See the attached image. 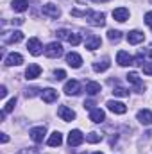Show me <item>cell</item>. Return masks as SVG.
<instances>
[{
    "label": "cell",
    "instance_id": "4dcf8cb0",
    "mask_svg": "<svg viewBox=\"0 0 152 154\" xmlns=\"http://www.w3.org/2000/svg\"><path fill=\"white\" fill-rule=\"evenodd\" d=\"M70 31H66V29H61V31H57V38H61V39H68L70 38Z\"/></svg>",
    "mask_w": 152,
    "mask_h": 154
},
{
    "label": "cell",
    "instance_id": "7402d4cb",
    "mask_svg": "<svg viewBox=\"0 0 152 154\" xmlns=\"http://www.w3.org/2000/svg\"><path fill=\"white\" fill-rule=\"evenodd\" d=\"M109 65H111V63H109V59H108V57H104L102 61L93 63V70H95V72H106V70L109 68Z\"/></svg>",
    "mask_w": 152,
    "mask_h": 154
},
{
    "label": "cell",
    "instance_id": "277c9868",
    "mask_svg": "<svg viewBox=\"0 0 152 154\" xmlns=\"http://www.w3.org/2000/svg\"><path fill=\"white\" fill-rule=\"evenodd\" d=\"M27 48L32 56H41L43 54V47H41V41L38 38H31L27 41Z\"/></svg>",
    "mask_w": 152,
    "mask_h": 154
},
{
    "label": "cell",
    "instance_id": "836d02e7",
    "mask_svg": "<svg viewBox=\"0 0 152 154\" xmlns=\"http://www.w3.org/2000/svg\"><path fill=\"white\" fill-rule=\"evenodd\" d=\"M145 23H147V25L152 29V11H149V13L145 14Z\"/></svg>",
    "mask_w": 152,
    "mask_h": 154
},
{
    "label": "cell",
    "instance_id": "6da1fadb",
    "mask_svg": "<svg viewBox=\"0 0 152 154\" xmlns=\"http://www.w3.org/2000/svg\"><path fill=\"white\" fill-rule=\"evenodd\" d=\"M86 16H88V23H91V25H95V27H102V25H106V16H104V13L90 11Z\"/></svg>",
    "mask_w": 152,
    "mask_h": 154
},
{
    "label": "cell",
    "instance_id": "e575fe53",
    "mask_svg": "<svg viewBox=\"0 0 152 154\" xmlns=\"http://www.w3.org/2000/svg\"><path fill=\"white\" fill-rule=\"evenodd\" d=\"M18 154H36V151L34 149H22Z\"/></svg>",
    "mask_w": 152,
    "mask_h": 154
},
{
    "label": "cell",
    "instance_id": "9c48e42d",
    "mask_svg": "<svg viewBox=\"0 0 152 154\" xmlns=\"http://www.w3.org/2000/svg\"><path fill=\"white\" fill-rule=\"evenodd\" d=\"M108 108H109V111H113L116 115H123L127 111V106L123 102H116V100H109L108 102Z\"/></svg>",
    "mask_w": 152,
    "mask_h": 154
},
{
    "label": "cell",
    "instance_id": "3957f363",
    "mask_svg": "<svg viewBox=\"0 0 152 154\" xmlns=\"http://www.w3.org/2000/svg\"><path fill=\"white\" fill-rule=\"evenodd\" d=\"M23 39V32L22 31H9L2 34V41L4 43H20Z\"/></svg>",
    "mask_w": 152,
    "mask_h": 154
},
{
    "label": "cell",
    "instance_id": "d4e9b609",
    "mask_svg": "<svg viewBox=\"0 0 152 154\" xmlns=\"http://www.w3.org/2000/svg\"><path fill=\"white\" fill-rule=\"evenodd\" d=\"M125 77H127V81H129V82L136 84V86H138V88L141 90V86H143V84H141V81H140V75H138L136 72H131V74H127Z\"/></svg>",
    "mask_w": 152,
    "mask_h": 154
},
{
    "label": "cell",
    "instance_id": "7c38bea8",
    "mask_svg": "<svg viewBox=\"0 0 152 154\" xmlns=\"http://www.w3.org/2000/svg\"><path fill=\"white\" fill-rule=\"evenodd\" d=\"M23 63V57L20 56V54H16V52H11L7 57H5V65L7 66H20Z\"/></svg>",
    "mask_w": 152,
    "mask_h": 154
},
{
    "label": "cell",
    "instance_id": "8d00e7d4",
    "mask_svg": "<svg viewBox=\"0 0 152 154\" xmlns=\"http://www.w3.org/2000/svg\"><path fill=\"white\" fill-rule=\"evenodd\" d=\"M0 140H2V143H7V142H9V136H7L5 133H2V136H0Z\"/></svg>",
    "mask_w": 152,
    "mask_h": 154
},
{
    "label": "cell",
    "instance_id": "cb8c5ba5",
    "mask_svg": "<svg viewBox=\"0 0 152 154\" xmlns=\"http://www.w3.org/2000/svg\"><path fill=\"white\" fill-rule=\"evenodd\" d=\"M100 91V84L99 82H88L86 84V93L88 95H97Z\"/></svg>",
    "mask_w": 152,
    "mask_h": 154
},
{
    "label": "cell",
    "instance_id": "ba28073f",
    "mask_svg": "<svg viewBox=\"0 0 152 154\" xmlns=\"http://www.w3.org/2000/svg\"><path fill=\"white\" fill-rule=\"evenodd\" d=\"M132 57L129 56V52H125V50H120L118 54H116V63L120 65V66H127V65H132Z\"/></svg>",
    "mask_w": 152,
    "mask_h": 154
},
{
    "label": "cell",
    "instance_id": "ffe728a7",
    "mask_svg": "<svg viewBox=\"0 0 152 154\" xmlns=\"http://www.w3.org/2000/svg\"><path fill=\"white\" fill-rule=\"evenodd\" d=\"M47 143H48L50 147H59V145L63 143V136H61V133H59V131H54V133L50 134V138L47 140Z\"/></svg>",
    "mask_w": 152,
    "mask_h": 154
},
{
    "label": "cell",
    "instance_id": "e0dca14e",
    "mask_svg": "<svg viewBox=\"0 0 152 154\" xmlns=\"http://www.w3.org/2000/svg\"><path fill=\"white\" fill-rule=\"evenodd\" d=\"M39 74H41V66H39V65H29L27 70H25V77H27L29 81L39 77Z\"/></svg>",
    "mask_w": 152,
    "mask_h": 154
},
{
    "label": "cell",
    "instance_id": "7a4b0ae2",
    "mask_svg": "<svg viewBox=\"0 0 152 154\" xmlns=\"http://www.w3.org/2000/svg\"><path fill=\"white\" fill-rule=\"evenodd\" d=\"M45 56L50 57V59H56V57L63 56V47H61V43L54 41V43L47 45V48H45Z\"/></svg>",
    "mask_w": 152,
    "mask_h": 154
},
{
    "label": "cell",
    "instance_id": "603a6c76",
    "mask_svg": "<svg viewBox=\"0 0 152 154\" xmlns=\"http://www.w3.org/2000/svg\"><path fill=\"white\" fill-rule=\"evenodd\" d=\"M27 7H29V2H27V0H13V9H14V11L23 13Z\"/></svg>",
    "mask_w": 152,
    "mask_h": 154
},
{
    "label": "cell",
    "instance_id": "1f68e13d",
    "mask_svg": "<svg viewBox=\"0 0 152 154\" xmlns=\"http://www.w3.org/2000/svg\"><path fill=\"white\" fill-rule=\"evenodd\" d=\"M65 77H66V72H65V70H56V72H54V79H56V81H63Z\"/></svg>",
    "mask_w": 152,
    "mask_h": 154
},
{
    "label": "cell",
    "instance_id": "d6986e66",
    "mask_svg": "<svg viewBox=\"0 0 152 154\" xmlns=\"http://www.w3.org/2000/svg\"><path fill=\"white\" fill-rule=\"evenodd\" d=\"M138 120H140V124H143V125H150L152 124V111H149V109L138 111Z\"/></svg>",
    "mask_w": 152,
    "mask_h": 154
},
{
    "label": "cell",
    "instance_id": "f1b7e54d",
    "mask_svg": "<svg viewBox=\"0 0 152 154\" xmlns=\"http://www.w3.org/2000/svg\"><path fill=\"white\" fill-rule=\"evenodd\" d=\"M120 34H122L120 31H114V29H111V31L108 32V38L111 39V41H120V38H122Z\"/></svg>",
    "mask_w": 152,
    "mask_h": 154
},
{
    "label": "cell",
    "instance_id": "d6a6232c",
    "mask_svg": "<svg viewBox=\"0 0 152 154\" xmlns=\"http://www.w3.org/2000/svg\"><path fill=\"white\" fill-rule=\"evenodd\" d=\"M143 74H145V75H152V61L143 63Z\"/></svg>",
    "mask_w": 152,
    "mask_h": 154
},
{
    "label": "cell",
    "instance_id": "83f0119b",
    "mask_svg": "<svg viewBox=\"0 0 152 154\" xmlns=\"http://www.w3.org/2000/svg\"><path fill=\"white\" fill-rule=\"evenodd\" d=\"M14 104H16V97H13V99H11V100H9L7 104H5V108H4V111H2V113H4V115L11 113V111L14 109Z\"/></svg>",
    "mask_w": 152,
    "mask_h": 154
},
{
    "label": "cell",
    "instance_id": "5bb4252c",
    "mask_svg": "<svg viewBox=\"0 0 152 154\" xmlns=\"http://www.w3.org/2000/svg\"><path fill=\"white\" fill-rule=\"evenodd\" d=\"M79 91H81L79 81H68V82L65 84V93H66V95H79Z\"/></svg>",
    "mask_w": 152,
    "mask_h": 154
},
{
    "label": "cell",
    "instance_id": "4316f807",
    "mask_svg": "<svg viewBox=\"0 0 152 154\" xmlns=\"http://www.w3.org/2000/svg\"><path fill=\"white\" fill-rule=\"evenodd\" d=\"M100 134L99 133H90V134H86V142H90V143H99L100 142Z\"/></svg>",
    "mask_w": 152,
    "mask_h": 154
},
{
    "label": "cell",
    "instance_id": "8992f818",
    "mask_svg": "<svg viewBox=\"0 0 152 154\" xmlns=\"http://www.w3.org/2000/svg\"><path fill=\"white\" fill-rule=\"evenodd\" d=\"M45 133H47L45 125L32 127V129H31V138H32V142H36V143H41V142H43V138H45Z\"/></svg>",
    "mask_w": 152,
    "mask_h": 154
},
{
    "label": "cell",
    "instance_id": "484cf974",
    "mask_svg": "<svg viewBox=\"0 0 152 154\" xmlns=\"http://www.w3.org/2000/svg\"><path fill=\"white\" fill-rule=\"evenodd\" d=\"M113 95L114 97H129V90H125L122 86H116L113 90Z\"/></svg>",
    "mask_w": 152,
    "mask_h": 154
},
{
    "label": "cell",
    "instance_id": "f546056e",
    "mask_svg": "<svg viewBox=\"0 0 152 154\" xmlns=\"http://www.w3.org/2000/svg\"><path fill=\"white\" fill-rule=\"evenodd\" d=\"M68 43H70V45H74V47H77V45L81 43V36L72 32V34H70V38H68Z\"/></svg>",
    "mask_w": 152,
    "mask_h": 154
},
{
    "label": "cell",
    "instance_id": "4fadbf2b",
    "mask_svg": "<svg viewBox=\"0 0 152 154\" xmlns=\"http://www.w3.org/2000/svg\"><path fill=\"white\" fill-rule=\"evenodd\" d=\"M100 45H102V39L99 36H95V34H90L88 39H86V48L88 50H97V48H100Z\"/></svg>",
    "mask_w": 152,
    "mask_h": 154
},
{
    "label": "cell",
    "instance_id": "5b68a950",
    "mask_svg": "<svg viewBox=\"0 0 152 154\" xmlns=\"http://www.w3.org/2000/svg\"><path fill=\"white\" fill-rule=\"evenodd\" d=\"M84 142V134L79 131V129H74L70 134H68V145L70 147H77V145H81Z\"/></svg>",
    "mask_w": 152,
    "mask_h": 154
},
{
    "label": "cell",
    "instance_id": "30bf717a",
    "mask_svg": "<svg viewBox=\"0 0 152 154\" xmlns=\"http://www.w3.org/2000/svg\"><path fill=\"white\" fill-rule=\"evenodd\" d=\"M66 63H68L72 68H81V65H82V57H81L77 52H70V54H66Z\"/></svg>",
    "mask_w": 152,
    "mask_h": 154
},
{
    "label": "cell",
    "instance_id": "9a60e30c",
    "mask_svg": "<svg viewBox=\"0 0 152 154\" xmlns=\"http://www.w3.org/2000/svg\"><path fill=\"white\" fill-rule=\"evenodd\" d=\"M143 39H145V34L140 32V31H131V32L127 34V41H129L131 45H138V43H141Z\"/></svg>",
    "mask_w": 152,
    "mask_h": 154
},
{
    "label": "cell",
    "instance_id": "ac0fdd59",
    "mask_svg": "<svg viewBox=\"0 0 152 154\" xmlns=\"http://www.w3.org/2000/svg\"><path fill=\"white\" fill-rule=\"evenodd\" d=\"M113 18L116 22H125V20H129V9H125V7H118V9H114L113 11Z\"/></svg>",
    "mask_w": 152,
    "mask_h": 154
},
{
    "label": "cell",
    "instance_id": "74e56055",
    "mask_svg": "<svg viewBox=\"0 0 152 154\" xmlns=\"http://www.w3.org/2000/svg\"><path fill=\"white\" fill-rule=\"evenodd\" d=\"M93 154H102V152H93Z\"/></svg>",
    "mask_w": 152,
    "mask_h": 154
},
{
    "label": "cell",
    "instance_id": "44dd1931",
    "mask_svg": "<svg viewBox=\"0 0 152 154\" xmlns=\"http://www.w3.org/2000/svg\"><path fill=\"white\" fill-rule=\"evenodd\" d=\"M104 111L100 109V108H95V109H91V113H90V120L91 122H95V124H100V122H104Z\"/></svg>",
    "mask_w": 152,
    "mask_h": 154
},
{
    "label": "cell",
    "instance_id": "8fae6325",
    "mask_svg": "<svg viewBox=\"0 0 152 154\" xmlns=\"http://www.w3.org/2000/svg\"><path fill=\"white\" fill-rule=\"evenodd\" d=\"M43 14H47V16H50V18H59L61 11H59V7L54 5V4H45V5H43Z\"/></svg>",
    "mask_w": 152,
    "mask_h": 154
},
{
    "label": "cell",
    "instance_id": "d590c367",
    "mask_svg": "<svg viewBox=\"0 0 152 154\" xmlns=\"http://www.w3.org/2000/svg\"><path fill=\"white\" fill-rule=\"evenodd\" d=\"M5 95H7V88H5V86H2V88H0V97L4 99Z\"/></svg>",
    "mask_w": 152,
    "mask_h": 154
},
{
    "label": "cell",
    "instance_id": "2e32d148",
    "mask_svg": "<svg viewBox=\"0 0 152 154\" xmlns=\"http://www.w3.org/2000/svg\"><path fill=\"white\" fill-rule=\"evenodd\" d=\"M41 99H43V102L50 104V102L57 100V91H56V90H52V88H47V90H43V93H41Z\"/></svg>",
    "mask_w": 152,
    "mask_h": 154
},
{
    "label": "cell",
    "instance_id": "52a82bcc",
    "mask_svg": "<svg viewBox=\"0 0 152 154\" xmlns=\"http://www.w3.org/2000/svg\"><path fill=\"white\" fill-rule=\"evenodd\" d=\"M57 115H59V118H61V120H65V122H70V120H74V118H75L74 109H70V108H66V106H59Z\"/></svg>",
    "mask_w": 152,
    "mask_h": 154
}]
</instances>
